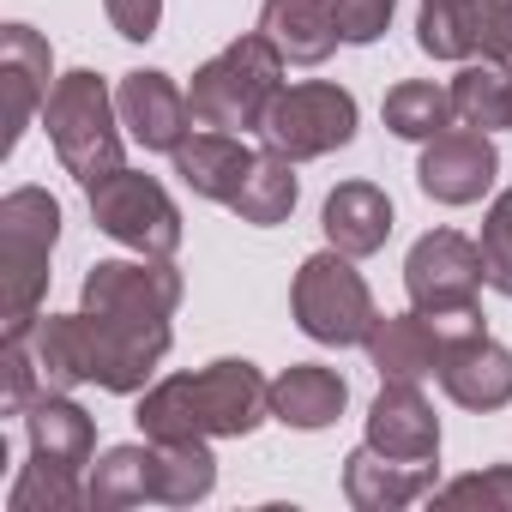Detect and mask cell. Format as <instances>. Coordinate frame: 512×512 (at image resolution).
Instances as JSON below:
<instances>
[{"mask_svg": "<svg viewBox=\"0 0 512 512\" xmlns=\"http://www.w3.org/2000/svg\"><path fill=\"white\" fill-rule=\"evenodd\" d=\"M157 440H133V446H109L103 458H91L85 494L91 512H127V506H157Z\"/></svg>", "mask_w": 512, "mask_h": 512, "instance_id": "22", "label": "cell"}, {"mask_svg": "<svg viewBox=\"0 0 512 512\" xmlns=\"http://www.w3.org/2000/svg\"><path fill=\"white\" fill-rule=\"evenodd\" d=\"M157 452H163V464H157V506H199V500H211V488H217L211 440H169Z\"/></svg>", "mask_w": 512, "mask_h": 512, "instance_id": "27", "label": "cell"}, {"mask_svg": "<svg viewBox=\"0 0 512 512\" xmlns=\"http://www.w3.org/2000/svg\"><path fill=\"white\" fill-rule=\"evenodd\" d=\"M320 229H326V241L338 253H350V260L380 253L386 235H392V199H386V187H374V181H338L326 193Z\"/></svg>", "mask_w": 512, "mask_h": 512, "instance_id": "21", "label": "cell"}, {"mask_svg": "<svg viewBox=\"0 0 512 512\" xmlns=\"http://www.w3.org/2000/svg\"><path fill=\"white\" fill-rule=\"evenodd\" d=\"M296 199H302L296 157H284V151H272V145H266L260 157H253V169H247L241 193L229 199V211H235L241 223H253V229H278V223H290Z\"/></svg>", "mask_w": 512, "mask_h": 512, "instance_id": "24", "label": "cell"}, {"mask_svg": "<svg viewBox=\"0 0 512 512\" xmlns=\"http://www.w3.org/2000/svg\"><path fill=\"white\" fill-rule=\"evenodd\" d=\"M115 103H121V127H127V139H133L139 151H163V157H169V151L199 127L187 91H181L169 73H157V67H133V73H121Z\"/></svg>", "mask_w": 512, "mask_h": 512, "instance_id": "11", "label": "cell"}, {"mask_svg": "<svg viewBox=\"0 0 512 512\" xmlns=\"http://www.w3.org/2000/svg\"><path fill=\"white\" fill-rule=\"evenodd\" d=\"M440 506H488V512H512V464H488L470 476H452L434 488Z\"/></svg>", "mask_w": 512, "mask_h": 512, "instance_id": "31", "label": "cell"}, {"mask_svg": "<svg viewBox=\"0 0 512 512\" xmlns=\"http://www.w3.org/2000/svg\"><path fill=\"white\" fill-rule=\"evenodd\" d=\"M43 392V368L31 356V338H0V416H25Z\"/></svg>", "mask_w": 512, "mask_h": 512, "instance_id": "29", "label": "cell"}, {"mask_svg": "<svg viewBox=\"0 0 512 512\" xmlns=\"http://www.w3.org/2000/svg\"><path fill=\"white\" fill-rule=\"evenodd\" d=\"M362 350H368V362H374L380 380H410V386H422V380L440 374L446 338H440V326H434L422 308H410V314H380Z\"/></svg>", "mask_w": 512, "mask_h": 512, "instance_id": "17", "label": "cell"}, {"mask_svg": "<svg viewBox=\"0 0 512 512\" xmlns=\"http://www.w3.org/2000/svg\"><path fill=\"white\" fill-rule=\"evenodd\" d=\"M43 127H49V145L61 157V169L79 181V187H97L103 175L121 169V103L109 91V79H97L91 67H73L55 79L49 103H43Z\"/></svg>", "mask_w": 512, "mask_h": 512, "instance_id": "3", "label": "cell"}, {"mask_svg": "<svg viewBox=\"0 0 512 512\" xmlns=\"http://www.w3.org/2000/svg\"><path fill=\"white\" fill-rule=\"evenodd\" d=\"M0 79H7V151H19L31 115H43V103L55 91V55L31 25L0 31Z\"/></svg>", "mask_w": 512, "mask_h": 512, "instance_id": "15", "label": "cell"}, {"mask_svg": "<svg viewBox=\"0 0 512 512\" xmlns=\"http://www.w3.org/2000/svg\"><path fill=\"white\" fill-rule=\"evenodd\" d=\"M476 7L482 0H422L416 7V43L434 61H476Z\"/></svg>", "mask_w": 512, "mask_h": 512, "instance_id": "26", "label": "cell"}, {"mask_svg": "<svg viewBox=\"0 0 512 512\" xmlns=\"http://www.w3.org/2000/svg\"><path fill=\"white\" fill-rule=\"evenodd\" d=\"M434 488H440V458L434 464H404V458L374 452L368 440L344 458V500L356 512H404Z\"/></svg>", "mask_w": 512, "mask_h": 512, "instance_id": "14", "label": "cell"}, {"mask_svg": "<svg viewBox=\"0 0 512 512\" xmlns=\"http://www.w3.org/2000/svg\"><path fill=\"white\" fill-rule=\"evenodd\" d=\"M332 13H338V31L350 49H368L386 37L392 13H398V0H332Z\"/></svg>", "mask_w": 512, "mask_h": 512, "instance_id": "32", "label": "cell"}, {"mask_svg": "<svg viewBox=\"0 0 512 512\" xmlns=\"http://www.w3.org/2000/svg\"><path fill=\"white\" fill-rule=\"evenodd\" d=\"M25 440H31V458L67 464V470H85L97 458V422H91L85 404H73V392L43 386L25 410Z\"/></svg>", "mask_w": 512, "mask_h": 512, "instance_id": "20", "label": "cell"}, {"mask_svg": "<svg viewBox=\"0 0 512 512\" xmlns=\"http://www.w3.org/2000/svg\"><path fill=\"white\" fill-rule=\"evenodd\" d=\"M260 37H272V49L290 67H326L344 43L332 0H266L260 7Z\"/></svg>", "mask_w": 512, "mask_h": 512, "instance_id": "19", "label": "cell"}, {"mask_svg": "<svg viewBox=\"0 0 512 512\" xmlns=\"http://www.w3.org/2000/svg\"><path fill=\"white\" fill-rule=\"evenodd\" d=\"M350 404V380L326 362H290L272 380V422L296 428V434H320L344 416Z\"/></svg>", "mask_w": 512, "mask_h": 512, "instance_id": "18", "label": "cell"}, {"mask_svg": "<svg viewBox=\"0 0 512 512\" xmlns=\"http://www.w3.org/2000/svg\"><path fill=\"white\" fill-rule=\"evenodd\" d=\"M85 506H91V494H85L79 470L49 464V458H31L7 488V512H85Z\"/></svg>", "mask_w": 512, "mask_h": 512, "instance_id": "28", "label": "cell"}, {"mask_svg": "<svg viewBox=\"0 0 512 512\" xmlns=\"http://www.w3.org/2000/svg\"><path fill=\"white\" fill-rule=\"evenodd\" d=\"M380 115H386V127H392L398 139H410V145H428V139H440L446 127H458L452 91L434 85V79H404V85H392L386 103H380Z\"/></svg>", "mask_w": 512, "mask_h": 512, "instance_id": "25", "label": "cell"}, {"mask_svg": "<svg viewBox=\"0 0 512 512\" xmlns=\"http://www.w3.org/2000/svg\"><path fill=\"white\" fill-rule=\"evenodd\" d=\"M103 13H109L115 37H127V43H151L163 31V0H103Z\"/></svg>", "mask_w": 512, "mask_h": 512, "instance_id": "33", "label": "cell"}, {"mask_svg": "<svg viewBox=\"0 0 512 512\" xmlns=\"http://www.w3.org/2000/svg\"><path fill=\"white\" fill-rule=\"evenodd\" d=\"M482 266H488V290L512 302V187L494 193L488 217H482Z\"/></svg>", "mask_w": 512, "mask_h": 512, "instance_id": "30", "label": "cell"}, {"mask_svg": "<svg viewBox=\"0 0 512 512\" xmlns=\"http://www.w3.org/2000/svg\"><path fill=\"white\" fill-rule=\"evenodd\" d=\"M494 175H500L494 133H476V127H446L416 157V181L434 205H476L494 193Z\"/></svg>", "mask_w": 512, "mask_h": 512, "instance_id": "10", "label": "cell"}, {"mask_svg": "<svg viewBox=\"0 0 512 512\" xmlns=\"http://www.w3.org/2000/svg\"><path fill=\"white\" fill-rule=\"evenodd\" d=\"M85 199H91V223L109 241H121L133 253H151V260H175V247H181V205L169 199V187L157 175L121 163L115 175L85 187Z\"/></svg>", "mask_w": 512, "mask_h": 512, "instance_id": "7", "label": "cell"}, {"mask_svg": "<svg viewBox=\"0 0 512 512\" xmlns=\"http://www.w3.org/2000/svg\"><path fill=\"white\" fill-rule=\"evenodd\" d=\"M284 55L272 49V37L247 31L235 37L229 49H217L193 85H187V103H193V121L199 127H217V133H260L272 97L284 91Z\"/></svg>", "mask_w": 512, "mask_h": 512, "instance_id": "4", "label": "cell"}, {"mask_svg": "<svg viewBox=\"0 0 512 512\" xmlns=\"http://www.w3.org/2000/svg\"><path fill=\"white\" fill-rule=\"evenodd\" d=\"M476 43L488 61L512 67V0H482L476 7Z\"/></svg>", "mask_w": 512, "mask_h": 512, "instance_id": "34", "label": "cell"}, {"mask_svg": "<svg viewBox=\"0 0 512 512\" xmlns=\"http://www.w3.org/2000/svg\"><path fill=\"white\" fill-rule=\"evenodd\" d=\"M187 284L175 260H97L79 284V308L91 314H115V320H175Z\"/></svg>", "mask_w": 512, "mask_h": 512, "instance_id": "9", "label": "cell"}, {"mask_svg": "<svg viewBox=\"0 0 512 512\" xmlns=\"http://www.w3.org/2000/svg\"><path fill=\"white\" fill-rule=\"evenodd\" d=\"M374 452L386 458H404V464H434L440 458V416L434 404L422 398V386L410 380H380L374 404H368V434H362Z\"/></svg>", "mask_w": 512, "mask_h": 512, "instance_id": "13", "label": "cell"}, {"mask_svg": "<svg viewBox=\"0 0 512 512\" xmlns=\"http://www.w3.org/2000/svg\"><path fill=\"white\" fill-rule=\"evenodd\" d=\"M61 241V199L13 187L0 199V338H31L49 296V253Z\"/></svg>", "mask_w": 512, "mask_h": 512, "instance_id": "2", "label": "cell"}, {"mask_svg": "<svg viewBox=\"0 0 512 512\" xmlns=\"http://www.w3.org/2000/svg\"><path fill=\"white\" fill-rule=\"evenodd\" d=\"M272 416V380L241 362L217 356L193 374H163L139 392V434L169 446V440H247Z\"/></svg>", "mask_w": 512, "mask_h": 512, "instance_id": "1", "label": "cell"}, {"mask_svg": "<svg viewBox=\"0 0 512 512\" xmlns=\"http://www.w3.org/2000/svg\"><path fill=\"white\" fill-rule=\"evenodd\" d=\"M452 91V115L458 127H476V133H506L512 127V67L506 61H458V79L446 85Z\"/></svg>", "mask_w": 512, "mask_h": 512, "instance_id": "23", "label": "cell"}, {"mask_svg": "<svg viewBox=\"0 0 512 512\" xmlns=\"http://www.w3.org/2000/svg\"><path fill=\"white\" fill-rule=\"evenodd\" d=\"M482 284H488V266H482V247L458 229H428L416 235V247L404 253V290H410V308H422L440 338H458V332H476L482 326Z\"/></svg>", "mask_w": 512, "mask_h": 512, "instance_id": "5", "label": "cell"}, {"mask_svg": "<svg viewBox=\"0 0 512 512\" xmlns=\"http://www.w3.org/2000/svg\"><path fill=\"white\" fill-rule=\"evenodd\" d=\"M253 157H260V151H247L241 133H217V127H199V133H187V139L169 151L181 187H187L193 199H211V205H229V199L241 193Z\"/></svg>", "mask_w": 512, "mask_h": 512, "instance_id": "16", "label": "cell"}, {"mask_svg": "<svg viewBox=\"0 0 512 512\" xmlns=\"http://www.w3.org/2000/svg\"><path fill=\"white\" fill-rule=\"evenodd\" d=\"M356 97L332 79H302V85H284L260 121V139L296 163H314V157H332L356 139Z\"/></svg>", "mask_w": 512, "mask_h": 512, "instance_id": "8", "label": "cell"}, {"mask_svg": "<svg viewBox=\"0 0 512 512\" xmlns=\"http://www.w3.org/2000/svg\"><path fill=\"white\" fill-rule=\"evenodd\" d=\"M434 380H440V392H446L458 410L494 416V410L512 404V350L494 344L482 326H476V332H458V338H446Z\"/></svg>", "mask_w": 512, "mask_h": 512, "instance_id": "12", "label": "cell"}, {"mask_svg": "<svg viewBox=\"0 0 512 512\" xmlns=\"http://www.w3.org/2000/svg\"><path fill=\"white\" fill-rule=\"evenodd\" d=\"M290 314L296 326L326 344V350H350V344H368L380 308H374V290L368 278L356 272L350 253L326 247V253H308L296 266V284H290Z\"/></svg>", "mask_w": 512, "mask_h": 512, "instance_id": "6", "label": "cell"}]
</instances>
